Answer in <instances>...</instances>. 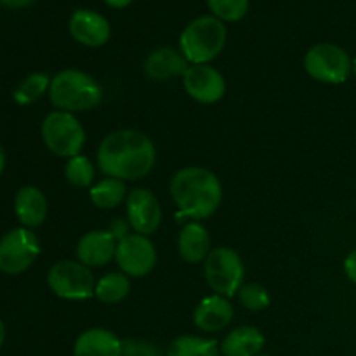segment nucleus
Segmentation results:
<instances>
[{
  "label": "nucleus",
  "instance_id": "1",
  "mask_svg": "<svg viewBox=\"0 0 356 356\" xmlns=\"http://www.w3.org/2000/svg\"><path fill=\"white\" fill-rule=\"evenodd\" d=\"M156 149L152 139L134 129L108 134L97 149V165L106 177L120 181L143 179L153 170Z\"/></svg>",
  "mask_w": 356,
  "mask_h": 356
},
{
  "label": "nucleus",
  "instance_id": "2",
  "mask_svg": "<svg viewBox=\"0 0 356 356\" xmlns=\"http://www.w3.org/2000/svg\"><path fill=\"white\" fill-rule=\"evenodd\" d=\"M170 195L179 212L177 219H207L219 209L222 186L214 172L204 167H183L170 181Z\"/></svg>",
  "mask_w": 356,
  "mask_h": 356
},
{
  "label": "nucleus",
  "instance_id": "3",
  "mask_svg": "<svg viewBox=\"0 0 356 356\" xmlns=\"http://www.w3.org/2000/svg\"><path fill=\"white\" fill-rule=\"evenodd\" d=\"M103 87L80 70H63L51 80L49 99L59 111H89L103 101Z\"/></svg>",
  "mask_w": 356,
  "mask_h": 356
},
{
  "label": "nucleus",
  "instance_id": "4",
  "mask_svg": "<svg viewBox=\"0 0 356 356\" xmlns=\"http://www.w3.org/2000/svg\"><path fill=\"white\" fill-rule=\"evenodd\" d=\"M226 26L214 16H200L191 21L179 37V51L190 65H209L226 45Z\"/></svg>",
  "mask_w": 356,
  "mask_h": 356
},
{
  "label": "nucleus",
  "instance_id": "5",
  "mask_svg": "<svg viewBox=\"0 0 356 356\" xmlns=\"http://www.w3.org/2000/svg\"><path fill=\"white\" fill-rule=\"evenodd\" d=\"M42 139L54 155L72 159L80 155L86 131L79 118L68 111H52L42 122Z\"/></svg>",
  "mask_w": 356,
  "mask_h": 356
},
{
  "label": "nucleus",
  "instance_id": "6",
  "mask_svg": "<svg viewBox=\"0 0 356 356\" xmlns=\"http://www.w3.org/2000/svg\"><path fill=\"white\" fill-rule=\"evenodd\" d=\"M205 280L214 294L232 298L238 294L245 277V266L238 254L229 247H218L205 259Z\"/></svg>",
  "mask_w": 356,
  "mask_h": 356
},
{
  "label": "nucleus",
  "instance_id": "7",
  "mask_svg": "<svg viewBox=\"0 0 356 356\" xmlns=\"http://www.w3.org/2000/svg\"><path fill=\"white\" fill-rule=\"evenodd\" d=\"M47 284L58 298L68 301H83L94 296V275L80 261H59L49 270Z\"/></svg>",
  "mask_w": 356,
  "mask_h": 356
},
{
  "label": "nucleus",
  "instance_id": "8",
  "mask_svg": "<svg viewBox=\"0 0 356 356\" xmlns=\"http://www.w3.org/2000/svg\"><path fill=\"white\" fill-rule=\"evenodd\" d=\"M305 70L318 82L343 83L353 72V61L339 45L316 44L306 52Z\"/></svg>",
  "mask_w": 356,
  "mask_h": 356
},
{
  "label": "nucleus",
  "instance_id": "9",
  "mask_svg": "<svg viewBox=\"0 0 356 356\" xmlns=\"http://www.w3.org/2000/svg\"><path fill=\"white\" fill-rule=\"evenodd\" d=\"M40 254V242L30 228L10 229L0 240V271L19 275L26 271Z\"/></svg>",
  "mask_w": 356,
  "mask_h": 356
},
{
  "label": "nucleus",
  "instance_id": "10",
  "mask_svg": "<svg viewBox=\"0 0 356 356\" xmlns=\"http://www.w3.org/2000/svg\"><path fill=\"white\" fill-rule=\"evenodd\" d=\"M118 268L127 277L141 278L152 273L156 264V249L145 235H129L117 243L115 252Z\"/></svg>",
  "mask_w": 356,
  "mask_h": 356
},
{
  "label": "nucleus",
  "instance_id": "11",
  "mask_svg": "<svg viewBox=\"0 0 356 356\" xmlns=\"http://www.w3.org/2000/svg\"><path fill=\"white\" fill-rule=\"evenodd\" d=\"M127 221L138 235H152L162 222V205L146 188H136L125 198Z\"/></svg>",
  "mask_w": 356,
  "mask_h": 356
},
{
  "label": "nucleus",
  "instance_id": "12",
  "mask_svg": "<svg viewBox=\"0 0 356 356\" xmlns=\"http://www.w3.org/2000/svg\"><path fill=\"white\" fill-rule=\"evenodd\" d=\"M188 96L202 104H214L225 97L226 80L221 72L209 65H190L183 75Z\"/></svg>",
  "mask_w": 356,
  "mask_h": 356
},
{
  "label": "nucleus",
  "instance_id": "13",
  "mask_svg": "<svg viewBox=\"0 0 356 356\" xmlns=\"http://www.w3.org/2000/svg\"><path fill=\"white\" fill-rule=\"evenodd\" d=\"M72 37L86 47H101L111 37V26L104 16L90 9H79L68 23Z\"/></svg>",
  "mask_w": 356,
  "mask_h": 356
},
{
  "label": "nucleus",
  "instance_id": "14",
  "mask_svg": "<svg viewBox=\"0 0 356 356\" xmlns=\"http://www.w3.org/2000/svg\"><path fill=\"white\" fill-rule=\"evenodd\" d=\"M117 243L115 236L108 229H94L79 240L76 257L87 268H101L115 257Z\"/></svg>",
  "mask_w": 356,
  "mask_h": 356
},
{
  "label": "nucleus",
  "instance_id": "15",
  "mask_svg": "<svg viewBox=\"0 0 356 356\" xmlns=\"http://www.w3.org/2000/svg\"><path fill=\"white\" fill-rule=\"evenodd\" d=\"M235 309L228 298L212 294L200 301L193 312V323L204 332H219L232 323Z\"/></svg>",
  "mask_w": 356,
  "mask_h": 356
},
{
  "label": "nucleus",
  "instance_id": "16",
  "mask_svg": "<svg viewBox=\"0 0 356 356\" xmlns=\"http://www.w3.org/2000/svg\"><path fill=\"white\" fill-rule=\"evenodd\" d=\"M190 68V63L184 58L183 52L176 51L172 47H160L156 51L149 52L145 61V75L155 82H167L186 73Z\"/></svg>",
  "mask_w": 356,
  "mask_h": 356
},
{
  "label": "nucleus",
  "instance_id": "17",
  "mask_svg": "<svg viewBox=\"0 0 356 356\" xmlns=\"http://www.w3.org/2000/svg\"><path fill=\"white\" fill-rule=\"evenodd\" d=\"M75 356H122V341L111 330L89 329L80 334L73 346Z\"/></svg>",
  "mask_w": 356,
  "mask_h": 356
},
{
  "label": "nucleus",
  "instance_id": "18",
  "mask_svg": "<svg viewBox=\"0 0 356 356\" xmlns=\"http://www.w3.org/2000/svg\"><path fill=\"white\" fill-rule=\"evenodd\" d=\"M177 250L186 263L197 264L207 259L211 252V236L207 228L198 221L184 225L177 238Z\"/></svg>",
  "mask_w": 356,
  "mask_h": 356
},
{
  "label": "nucleus",
  "instance_id": "19",
  "mask_svg": "<svg viewBox=\"0 0 356 356\" xmlns=\"http://www.w3.org/2000/svg\"><path fill=\"white\" fill-rule=\"evenodd\" d=\"M14 212L24 228H37L47 218V200L35 186H23L14 198Z\"/></svg>",
  "mask_w": 356,
  "mask_h": 356
},
{
  "label": "nucleus",
  "instance_id": "20",
  "mask_svg": "<svg viewBox=\"0 0 356 356\" xmlns=\"http://www.w3.org/2000/svg\"><path fill=\"white\" fill-rule=\"evenodd\" d=\"M264 341L266 339L257 327H236L222 339L221 353L225 356H259Z\"/></svg>",
  "mask_w": 356,
  "mask_h": 356
},
{
  "label": "nucleus",
  "instance_id": "21",
  "mask_svg": "<svg viewBox=\"0 0 356 356\" xmlns=\"http://www.w3.org/2000/svg\"><path fill=\"white\" fill-rule=\"evenodd\" d=\"M89 197L97 209L108 211V209L118 207L127 198V188H125L124 181L106 177V179H101L99 183L90 186Z\"/></svg>",
  "mask_w": 356,
  "mask_h": 356
},
{
  "label": "nucleus",
  "instance_id": "22",
  "mask_svg": "<svg viewBox=\"0 0 356 356\" xmlns=\"http://www.w3.org/2000/svg\"><path fill=\"white\" fill-rule=\"evenodd\" d=\"M167 356H221V348L216 339L179 336L169 344Z\"/></svg>",
  "mask_w": 356,
  "mask_h": 356
},
{
  "label": "nucleus",
  "instance_id": "23",
  "mask_svg": "<svg viewBox=\"0 0 356 356\" xmlns=\"http://www.w3.org/2000/svg\"><path fill=\"white\" fill-rule=\"evenodd\" d=\"M131 292V280L125 273H108L101 278L96 284V296L97 301L104 302V305H117V302L124 301Z\"/></svg>",
  "mask_w": 356,
  "mask_h": 356
},
{
  "label": "nucleus",
  "instance_id": "24",
  "mask_svg": "<svg viewBox=\"0 0 356 356\" xmlns=\"http://www.w3.org/2000/svg\"><path fill=\"white\" fill-rule=\"evenodd\" d=\"M51 76L47 73H31L14 90V101L17 104H31L44 96L51 87Z\"/></svg>",
  "mask_w": 356,
  "mask_h": 356
},
{
  "label": "nucleus",
  "instance_id": "25",
  "mask_svg": "<svg viewBox=\"0 0 356 356\" xmlns=\"http://www.w3.org/2000/svg\"><path fill=\"white\" fill-rule=\"evenodd\" d=\"M65 176H66V181L76 188L92 186V181H94L92 162L83 155L72 156L65 167Z\"/></svg>",
  "mask_w": 356,
  "mask_h": 356
},
{
  "label": "nucleus",
  "instance_id": "26",
  "mask_svg": "<svg viewBox=\"0 0 356 356\" xmlns=\"http://www.w3.org/2000/svg\"><path fill=\"white\" fill-rule=\"evenodd\" d=\"M207 6L214 17L225 21H240L249 13V0H207Z\"/></svg>",
  "mask_w": 356,
  "mask_h": 356
},
{
  "label": "nucleus",
  "instance_id": "27",
  "mask_svg": "<svg viewBox=\"0 0 356 356\" xmlns=\"http://www.w3.org/2000/svg\"><path fill=\"white\" fill-rule=\"evenodd\" d=\"M238 299L243 308L250 309V312H263L271 302L266 287H263L261 284H243L238 291Z\"/></svg>",
  "mask_w": 356,
  "mask_h": 356
},
{
  "label": "nucleus",
  "instance_id": "28",
  "mask_svg": "<svg viewBox=\"0 0 356 356\" xmlns=\"http://www.w3.org/2000/svg\"><path fill=\"white\" fill-rule=\"evenodd\" d=\"M122 356H160L159 348L146 341H122Z\"/></svg>",
  "mask_w": 356,
  "mask_h": 356
},
{
  "label": "nucleus",
  "instance_id": "29",
  "mask_svg": "<svg viewBox=\"0 0 356 356\" xmlns=\"http://www.w3.org/2000/svg\"><path fill=\"white\" fill-rule=\"evenodd\" d=\"M129 228H131V225H129L127 219H115V221L111 222V226L108 232L115 236V240H117V242H120V240H124L125 236L131 235V233H129Z\"/></svg>",
  "mask_w": 356,
  "mask_h": 356
},
{
  "label": "nucleus",
  "instance_id": "30",
  "mask_svg": "<svg viewBox=\"0 0 356 356\" xmlns=\"http://www.w3.org/2000/svg\"><path fill=\"white\" fill-rule=\"evenodd\" d=\"M344 271H346V277L356 284V249L348 254L346 261H344Z\"/></svg>",
  "mask_w": 356,
  "mask_h": 356
},
{
  "label": "nucleus",
  "instance_id": "31",
  "mask_svg": "<svg viewBox=\"0 0 356 356\" xmlns=\"http://www.w3.org/2000/svg\"><path fill=\"white\" fill-rule=\"evenodd\" d=\"M35 0H0L3 7H9V9H23V7L31 6Z\"/></svg>",
  "mask_w": 356,
  "mask_h": 356
},
{
  "label": "nucleus",
  "instance_id": "32",
  "mask_svg": "<svg viewBox=\"0 0 356 356\" xmlns=\"http://www.w3.org/2000/svg\"><path fill=\"white\" fill-rule=\"evenodd\" d=\"M104 3H108L113 9H124V7L131 6L132 0H104Z\"/></svg>",
  "mask_w": 356,
  "mask_h": 356
},
{
  "label": "nucleus",
  "instance_id": "33",
  "mask_svg": "<svg viewBox=\"0 0 356 356\" xmlns=\"http://www.w3.org/2000/svg\"><path fill=\"white\" fill-rule=\"evenodd\" d=\"M3 169H6V152H3L2 145H0V176H2Z\"/></svg>",
  "mask_w": 356,
  "mask_h": 356
},
{
  "label": "nucleus",
  "instance_id": "34",
  "mask_svg": "<svg viewBox=\"0 0 356 356\" xmlns=\"http://www.w3.org/2000/svg\"><path fill=\"white\" fill-rule=\"evenodd\" d=\"M3 341H6V325H3V322L0 320V348H2Z\"/></svg>",
  "mask_w": 356,
  "mask_h": 356
},
{
  "label": "nucleus",
  "instance_id": "35",
  "mask_svg": "<svg viewBox=\"0 0 356 356\" xmlns=\"http://www.w3.org/2000/svg\"><path fill=\"white\" fill-rule=\"evenodd\" d=\"M353 73L356 75V56H355V59H353Z\"/></svg>",
  "mask_w": 356,
  "mask_h": 356
},
{
  "label": "nucleus",
  "instance_id": "36",
  "mask_svg": "<svg viewBox=\"0 0 356 356\" xmlns=\"http://www.w3.org/2000/svg\"><path fill=\"white\" fill-rule=\"evenodd\" d=\"M259 356H270V355H259Z\"/></svg>",
  "mask_w": 356,
  "mask_h": 356
}]
</instances>
